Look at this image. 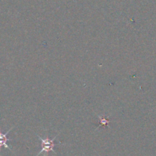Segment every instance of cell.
Masks as SVG:
<instances>
[{"label": "cell", "instance_id": "cell-1", "mask_svg": "<svg viewBox=\"0 0 156 156\" xmlns=\"http://www.w3.org/2000/svg\"><path fill=\"white\" fill-rule=\"evenodd\" d=\"M37 136L41 142V144H42V149H41V152L37 154V156L40 155L41 153H43V152L48 153V152H50V151H51V152H55L54 149H53V147H54L55 146H56V144H54V143H53V142H54L55 139L57 137V136H55L53 140H50V139H48V138L43 139V138H41L40 136ZM55 153H56V152H55Z\"/></svg>", "mask_w": 156, "mask_h": 156}, {"label": "cell", "instance_id": "cell-2", "mask_svg": "<svg viewBox=\"0 0 156 156\" xmlns=\"http://www.w3.org/2000/svg\"><path fill=\"white\" fill-rule=\"evenodd\" d=\"M12 129H13V127L11 128L10 129H9V131H8L7 133H5V134L0 133V148L5 147V148H6V149H9V150H11V148L9 147V145H7V142L9 140V139L7 138V135L9 134V133L10 132Z\"/></svg>", "mask_w": 156, "mask_h": 156}, {"label": "cell", "instance_id": "cell-3", "mask_svg": "<svg viewBox=\"0 0 156 156\" xmlns=\"http://www.w3.org/2000/svg\"><path fill=\"white\" fill-rule=\"evenodd\" d=\"M98 117H99V119L101 120V123H100V126H101V125H104V126H106L107 124H108V123H109V120H108V119H105L103 117H101V116L98 115Z\"/></svg>", "mask_w": 156, "mask_h": 156}]
</instances>
